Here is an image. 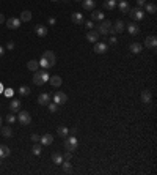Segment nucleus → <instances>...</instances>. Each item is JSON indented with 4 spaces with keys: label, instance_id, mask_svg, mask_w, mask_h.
Segmentation results:
<instances>
[{
    "label": "nucleus",
    "instance_id": "obj_35",
    "mask_svg": "<svg viewBox=\"0 0 157 175\" xmlns=\"http://www.w3.org/2000/svg\"><path fill=\"white\" fill-rule=\"evenodd\" d=\"M47 107H49V110L52 112V114H55V112L58 110V104L57 103H49V104H47Z\"/></svg>",
    "mask_w": 157,
    "mask_h": 175
},
{
    "label": "nucleus",
    "instance_id": "obj_14",
    "mask_svg": "<svg viewBox=\"0 0 157 175\" xmlns=\"http://www.w3.org/2000/svg\"><path fill=\"white\" fill-rule=\"evenodd\" d=\"M86 40L90 41V43H98V40H99V33L98 30H90L86 33Z\"/></svg>",
    "mask_w": 157,
    "mask_h": 175
},
{
    "label": "nucleus",
    "instance_id": "obj_19",
    "mask_svg": "<svg viewBox=\"0 0 157 175\" xmlns=\"http://www.w3.org/2000/svg\"><path fill=\"white\" fill-rule=\"evenodd\" d=\"M151 100H152V93L149 92V90H143V92H141V101L145 104H149Z\"/></svg>",
    "mask_w": 157,
    "mask_h": 175
},
{
    "label": "nucleus",
    "instance_id": "obj_12",
    "mask_svg": "<svg viewBox=\"0 0 157 175\" xmlns=\"http://www.w3.org/2000/svg\"><path fill=\"white\" fill-rule=\"evenodd\" d=\"M127 27V32L132 35V37H137V35L140 33V29H138V25L135 24V22H131V24H126Z\"/></svg>",
    "mask_w": 157,
    "mask_h": 175
},
{
    "label": "nucleus",
    "instance_id": "obj_42",
    "mask_svg": "<svg viewBox=\"0 0 157 175\" xmlns=\"http://www.w3.org/2000/svg\"><path fill=\"white\" fill-rule=\"evenodd\" d=\"M145 3H146V0H137V6H145Z\"/></svg>",
    "mask_w": 157,
    "mask_h": 175
},
{
    "label": "nucleus",
    "instance_id": "obj_17",
    "mask_svg": "<svg viewBox=\"0 0 157 175\" xmlns=\"http://www.w3.org/2000/svg\"><path fill=\"white\" fill-rule=\"evenodd\" d=\"M10 110L13 112V114H17V112L20 110V101L19 100H11L10 101Z\"/></svg>",
    "mask_w": 157,
    "mask_h": 175
},
{
    "label": "nucleus",
    "instance_id": "obj_28",
    "mask_svg": "<svg viewBox=\"0 0 157 175\" xmlns=\"http://www.w3.org/2000/svg\"><path fill=\"white\" fill-rule=\"evenodd\" d=\"M129 49H131V52H134V54H140L141 49H143V46L140 43H132L131 46H129Z\"/></svg>",
    "mask_w": 157,
    "mask_h": 175
},
{
    "label": "nucleus",
    "instance_id": "obj_52",
    "mask_svg": "<svg viewBox=\"0 0 157 175\" xmlns=\"http://www.w3.org/2000/svg\"><path fill=\"white\" fill-rule=\"evenodd\" d=\"M74 2H82V0H74Z\"/></svg>",
    "mask_w": 157,
    "mask_h": 175
},
{
    "label": "nucleus",
    "instance_id": "obj_39",
    "mask_svg": "<svg viewBox=\"0 0 157 175\" xmlns=\"http://www.w3.org/2000/svg\"><path fill=\"white\" fill-rule=\"evenodd\" d=\"M85 27H86V29H88V30H91V29H93V27H94V24H93V21H86V22H85Z\"/></svg>",
    "mask_w": 157,
    "mask_h": 175
},
{
    "label": "nucleus",
    "instance_id": "obj_51",
    "mask_svg": "<svg viewBox=\"0 0 157 175\" xmlns=\"http://www.w3.org/2000/svg\"><path fill=\"white\" fill-rule=\"evenodd\" d=\"M0 92H2V84H0Z\"/></svg>",
    "mask_w": 157,
    "mask_h": 175
},
{
    "label": "nucleus",
    "instance_id": "obj_38",
    "mask_svg": "<svg viewBox=\"0 0 157 175\" xmlns=\"http://www.w3.org/2000/svg\"><path fill=\"white\" fill-rule=\"evenodd\" d=\"M16 120H17V118H16V115H14V114H8V115H6V122H8L10 125H13Z\"/></svg>",
    "mask_w": 157,
    "mask_h": 175
},
{
    "label": "nucleus",
    "instance_id": "obj_18",
    "mask_svg": "<svg viewBox=\"0 0 157 175\" xmlns=\"http://www.w3.org/2000/svg\"><path fill=\"white\" fill-rule=\"evenodd\" d=\"M82 6H83V10H86V11H93L94 6H96V2H94V0H83V2H82Z\"/></svg>",
    "mask_w": 157,
    "mask_h": 175
},
{
    "label": "nucleus",
    "instance_id": "obj_8",
    "mask_svg": "<svg viewBox=\"0 0 157 175\" xmlns=\"http://www.w3.org/2000/svg\"><path fill=\"white\" fill-rule=\"evenodd\" d=\"M68 101V96H66V93H63V92H57L55 95H53V103H57L58 106H61V104H65Z\"/></svg>",
    "mask_w": 157,
    "mask_h": 175
},
{
    "label": "nucleus",
    "instance_id": "obj_47",
    "mask_svg": "<svg viewBox=\"0 0 157 175\" xmlns=\"http://www.w3.org/2000/svg\"><path fill=\"white\" fill-rule=\"evenodd\" d=\"M5 22V16L2 14V13H0V24H3Z\"/></svg>",
    "mask_w": 157,
    "mask_h": 175
},
{
    "label": "nucleus",
    "instance_id": "obj_32",
    "mask_svg": "<svg viewBox=\"0 0 157 175\" xmlns=\"http://www.w3.org/2000/svg\"><path fill=\"white\" fill-rule=\"evenodd\" d=\"M61 166H63V170H65L66 173L72 172V164H71V161H63V163H61Z\"/></svg>",
    "mask_w": 157,
    "mask_h": 175
},
{
    "label": "nucleus",
    "instance_id": "obj_3",
    "mask_svg": "<svg viewBox=\"0 0 157 175\" xmlns=\"http://www.w3.org/2000/svg\"><path fill=\"white\" fill-rule=\"evenodd\" d=\"M112 30V22L110 21H105V19H102L101 21V24L98 25V33L99 35H108Z\"/></svg>",
    "mask_w": 157,
    "mask_h": 175
},
{
    "label": "nucleus",
    "instance_id": "obj_9",
    "mask_svg": "<svg viewBox=\"0 0 157 175\" xmlns=\"http://www.w3.org/2000/svg\"><path fill=\"white\" fill-rule=\"evenodd\" d=\"M145 46L149 49V51H155V47H157V38L155 37H148L145 40Z\"/></svg>",
    "mask_w": 157,
    "mask_h": 175
},
{
    "label": "nucleus",
    "instance_id": "obj_16",
    "mask_svg": "<svg viewBox=\"0 0 157 175\" xmlns=\"http://www.w3.org/2000/svg\"><path fill=\"white\" fill-rule=\"evenodd\" d=\"M71 19H72V22L77 24V25H82V24L85 22L83 16H82V13H72V14H71Z\"/></svg>",
    "mask_w": 157,
    "mask_h": 175
},
{
    "label": "nucleus",
    "instance_id": "obj_1",
    "mask_svg": "<svg viewBox=\"0 0 157 175\" xmlns=\"http://www.w3.org/2000/svg\"><path fill=\"white\" fill-rule=\"evenodd\" d=\"M49 78H50V76L47 74L46 69H43V71H39V69H38V71H35V76H33V82H35V85L41 87V85H44V84L49 81Z\"/></svg>",
    "mask_w": 157,
    "mask_h": 175
},
{
    "label": "nucleus",
    "instance_id": "obj_34",
    "mask_svg": "<svg viewBox=\"0 0 157 175\" xmlns=\"http://www.w3.org/2000/svg\"><path fill=\"white\" fill-rule=\"evenodd\" d=\"M19 93L22 95V96H27V95H30V88L27 87V85H22V87L19 88Z\"/></svg>",
    "mask_w": 157,
    "mask_h": 175
},
{
    "label": "nucleus",
    "instance_id": "obj_29",
    "mask_svg": "<svg viewBox=\"0 0 157 175\" xmlns=\"http://www.w3.org/2000/svg\"><path fill=\"white\" fill-rule=\"evenodd\" d=\"M27 68H29L30 71H33V73H35V71H38V68H39V63H38L36 60H30L29 63H27Z\"/></svg>",
    "mask_w": 157,
    "mask_h": 175
},
{
    "label": "nucleus",
    "instance_id": "obj_49",
    "mask_svg": "<svg viewBox=\"0 0 157 175\" xmlns=\"http://www.w3.org/2000/svg\"><path fill=\"white\" fill-rule=\"evenodd\" d=\"M0 126H2V117H0Z\"/></svg>",
    "mask_w": 157,
    "mask_h": 175
},
{
    "label": "nucleus",
    "instance_id": "obj_23",
    "mask_svg": "<svg viewBox=\"0 0 157 175\" xmlns=\"http://www.w3.org/2000/svg\"><path fill=\"white\" fill-rule=\"evenodd\" d=\"M11 155V150L8 145H0V158H8Z\"/></svg>",
    "mask_w": 157,
    "mask_h": 175
},
{
    "label": "nucleus",
    "instance_id": "obj_6",
    "mask_svg": "<svg viewBox=\"0 0 157 175\" xmlns=\"http://www.w3.org/2000/svg\"><path fill=\"white\" fill-rule=\"evenodd\" d=\"M43 59H46V62L50 65V68L57 63V57H55V54H53L52 51H44V54H43Z\"/></svg>",
    "mask_w": 157,
    "mask_h": 175
},
{
    "label": "nucleus",
    "instance_id": "obj_27",
    "mask_svg": "<svg viewBox=\"0 0 157 175\" xmlns=\"http://www.w3.org/2000/svg\"><path fill=\"white\" fill-rule=\"evenodd\" d=\"M104 8L105 10H115V8H116V0H105V2H104Z\"/></svg>",
    "mask_w": 157,
    "mask_h": 175
},
{
    "label": "nucleus",
    "instance_id": "obj_30",
    "mask_svg": "<svg viewBox=\"0 0 157 175\" xmlns=\"http://www.w3.org/2000/svg\"><path fill=\"white\" fill-rule=\"evenodd\" d=\"M102 19H104V13L93 10V13H91V21H102Z\"/></svg>",
    "mask_w": 157,
    "mask_h": 175
},
{
    "label": "nucleus",
    "instance_id": "obj_5",
    "mask_svg": "<svg viewBox=\"0 0 157 175\" xmlns=\"http://www.w3.org/2000/svg\"><path fill=\"white\" fill-rule=\"evenodd\" d=\"M129 16H131L134 21H141L143 18H145V11H143L140 6H135V8H131L127 13Z\"/></svg>",
    "mask_w": 157,
    "mask_h": 175
},
{
    "label": "nucleus",
    "instance_id": "obj_53",
    "mask_svg": "<svg viewBox=\"0 0 157 175\" xmlns=\"http://www.w3.org/2000/svg\"><path fill=\"white\" fill-rule=\"evenodd\" d=\"M52 2H58V0H52Z\"/></svg>",
    "mask_w": 157,
    "mask_h": 175
},
{
    "label": "nucleus",
    "instance_id": "obj_40",
    "mask_svg": "<svg viewBox=\"0 0 157 175\" xmlns=\"http://www.w3.org/2000/svg\"><path fill=\"white\" fill-rule=\"evenodd\" d=\"M71 156H72V153H71V151H66L65 155H63V159H65V161H69Z\"/></svg>",
    "mask_w": 157,
    "mask_h": 175
},
{
    "label": "nucleus",
    "instance_id": "obj_4",
    "mask_svg": "<svg viewBox=\"0 0 157 175\" xmlns=\"http://www.w3.org/2000/svg\"><path fill=\"white\" fill-rule=\"evenodd\" d=\"M17 120H19V123H22L24 126L30 125V123H32V115H30V112H27V110H19V112H17Z\"/></svg>",
    "mask_w": 157,
    "mask_h": 175
},
{
    "label": "nucleus",
    "instance_id": "obj_22",
    "mask_svg": "<svg viewBox=\"0 0 157 175\" xmlns=\"http://www.w3.org/2000/svg\"><path fill=\"white\" fill-rule=\"evenodd\" d=\"M118 8H119V11L122 13V14H126V13H129V10H131V6H129L127 0H121L119 5H118Z\"/></svg>",
    "mask_w": 157,
    "mask_h": 175
},
{
    "label": "nucleus",
    "instance_id": "obj_11",
    "mask_svg": "<svg viewBox=\"0 0 157 175\" xmlns=\"http://www.w3.org/2000/svg\"><path fill=\"white\" fill-rule=\"evenodd\" d=\"M108 51V46L105 44V43H94V52L96 54H105Z\"/></svg>",
    "mask_w": 157,
    "mask_h": 175
},
{
    "label": "nucleus",
    "instance_id": "obj_21",
    "mask_svg": "<svg viewBox=\"0 0 157 175\" xmlns=\"http://www.w3.org/2000/svg\"><path fill=\"white\" fill-rule=\"evenodd\" d=\"M39 142H41V145H50L53 142V136L52 134H44L39 139Z\"/></svg>",
    "mask_w": 157,
    "mask_h": 175
},
{
    "label": "nucleus",
    "instance_id": "obj_45",
    "mask_svg": "<svg viewBox=\"0 0 157 175\" xmlns=\"http://www.w3.org/2000/svg\"><path fill=\"white\" fill-rule=\"evenodd\" d=\"M5 95H6V96H13V90H10V88L5 90Z\"/></svg>",
    "mask_w": 157,
    "mask_h": 175
},
{
    "label": "nucleus",
    "instance_id": "obj_36",
    "mask_svg": "<svg viewBox=\"0 0 157 175\" xmlns=\"http://www.w3.org/2000/svg\"><path fill=\"white\" fill-rule=\"evenodd\" d=\"M41 150H43V148H41V145H39L38 142H35V145H33V150H32V151L38 156V155H41Z\"/></svg>",
    "mask_w": 157,
    "mask_h": 175
},
{
    "label": "nucleus",
    "instance_id": "obj_41",
    "mask_svg": "<svg viewBox=\"0 0 157 175\" xmlns=\"http://www.w3.org/2000/svg\"><path fill=\"white\" fill-rule=\"evenodd\" d=\"M39 139H41V136H38V134H32V141H33V142H39Z\"/></svg>",
    "mask_w": 157,
    "mask_h": 175
},
{
    "label": "nucleus",
    "instance_id": "obj_31",
    "mask_svg": "<svg viewBox=\"0 0 157 175\" xmlns=\"http://www.w3.org/2000/svg\"><path fill=\"white\" fill-rule=\"evenodd\" d=\"M52 161H53V164H61V163H63V155H60V153H53V155H52Z\"/></svg>",
    "mask_w": 157,
    "mask_h": 175
},
{
    "label": "nucleus",
    "instance_id": "obj_43",
    "mask_svg": "<svg viewBox=\"0 0 157 175\" xmlns=\"http://www.w3.org/2000/svg\"><path fill=\"white\" fill-rule=\"evenodd\" d=\"M6 49H8V51H11V49H14V43H11V41H10V43L6 44Z\"/></svg>",
    "mask_w": 157,
    "mask_h": 175
},
{
    "label": "nucleus",
    "instance_id": "obj_33",
    "mask_svg": "<svg viewBox=\"0 0 157 175\" xmlns=\"http://www.w3.org/2000/svg\"><path fill=\"white\" fill-rule=\"evenodd\" d=\"M2 134H3V137H8V139H10V137L13 136V129H11L10 126H3V128H2Z\"/></svg>",
    "mask_w": 157,
    "mask_h": 175
},
{
    "label": "nucleus",
    "instance_id": "obj_20",
    "mask_svg": "<svg viewBox=\"0 0 157 175\" xmlns=\"http://www.w3.org/2000/svg\"><path fill=\"white\" fill-rule=\"evenodd\" d=\"M49 82H50L52 87H60L61 84H63V79H61L60 76H50V78H49Z\"/></svg>",
    "mask_w": 157,
    "mask_h": 175
},
{
    "label": "nucleus",
    "instance_id": "obj_10",
    "mask_svg": "<svg viewBox=\"0 0 157 175\" xmlns=\"http://www.w3.org/2000/svg\"><path fill=\"white\" fill-rule=\"evenodd\" d=\"M124 29H126V24L122 22V21H116L115 25L112 27L110 33H121V32H124Z\"/></svg>",
    "mask_w": 157,
    "mask_h": 175
},
{
    "label": "nucleus",
    "instance_id": "obj_37",
    "mask_svg": "<svg viewBox=\"0 0 157 175\" xmlns=\"http://www.w3.org/2000/svg\"><path fill=\"white\" fill-rule=\"evenodd\" d=\"M38 63H39V66H41V68H44V69H49V68H50V65L47 63L46 59H43V57H41V60L38 62Z\"/></svg>",
    "mask_w": 157,
    "mask_h": 175
},
{
    "label": "nucleus",
    "instance_id": "obj_24",
    "mask_svg": "<svg viewBox=\"0 0 157 175\" xmlns=\"http://www.w3.org/2000/svg\"><path fill=\"white\" fill-rule=\"evenodd\" d=\"M145 11L149 13V14H155L157 5H155V3H145Z\"/></svg>",
    "mask_w": 157,
    "mask_h": 175
},
{
    "label": "nucleus",
    "instance_id": "obj_46",
    "mask_svg": "<svg viewBox=\"0 0 157 175\" xmlns=\"http://www.w3.org/2000/svg\"><path fill=\"white\" fill-rule=\"evenodd\" d=\"M110 43H112V44L116 43V37H113V35H112V37H110Z\"/></svg>",
    "mask_w": 157,
    "mask_h": 175
},
{
    "label": "nucleus",
    "instance_id": "obj_44",
    "mask_svg": "<svg viewBox=\"0 0 157 175\" xmlns=\"http://www.w3.org/2000/svg\"><path fill=\"white\" fill-rule=\"evenodd\" d=\"M49 24H50V25H55V24H57V19H55V18H50V19H49Z\"/></svg>",
    "mask_w": 157,
    "mask_h": 175
},
{
    "label": "nucleus",
    "instance_id": "obj_48",
    "mask_svg": "<svg viewBox=\"0 0 157 175\" xmlns=\"http://www.w3.org/2000/svg\"><path fill=\"white\" fill-rule=\"evenodd\" d=\"M3 54H5V49H3L2 46H0V57H2V55H3Z\"/></svg>",
    "mask_w": 157,
    "mask_h": 175
},
{
    "label": "nucleus",
    "instance_id": "obj_13",
    "mask_svg": "<svg viewBox=\"0 0 157 175\" xmlns=\"http://www.w3.org/2000/svg\"><path fill=\"white\" fill-rule=\"evenodd\" d=\"M35 32H36V35H38L39 38L47 37V27H46V25H43V24H38V25L35 27Z\"/></svg>",
    "mask_w": 157,
    "mask_h": 175
},
{
    "label": "nucleus",
    "instance_id": "obj_25",
    "mask_svg": "<svg viewBox=\"0 0 157 175\" xmlns=\"http://www.w3.org/2000/svg\"><path fill=\"white\" fill-rule=\"evenodd\" d=\"M19 19L22 21V22H29V21H32V13L29 10H25V11L20 13V18Z\"/></svg>",
    "mask_w": 157,
    "mask_h": 175
},
{
    "label": "nucleus",
    "instance_id": "obj_50",
    "mask_svg": "<svg viewBox=\"0 0 157 175\" xmlns=\"http://www.w3.org/2000/svg\"><path fill=\"white\" fill-rule=\"evenodd\" d=\"M2 159H3V158H0V166H2Z\"/></svg>",
    "mask_w": 157,
    "mask_h": 175
},
{
    "label": "nucleus",
    "instance_id": "obj_15",
    "mask_svg": "<svg viewBox=\"0 0 157 175\" xmlns=\"http://www.w3.org/2000/svg\"><path fill=\"white\" fill-rule=\"evenodd\" d=\"M38 103L41 104V106H47V104L50 103V95L49 93H41L38 96Z\"/></svg>",
    "mask_w": 157,
    "mask_h": 175
},
{
    "label": "nucleus",
    "instance_id": "obj_7",
    "mask_svg": "<svg viewBox=\"0 0 157 175\" xmlns=\"http://www.w3.org/2000/svg\"><path fill=\"white\" fill-rule=\"evenodd\" d=\"M20 22H22V21H20L19 18H10L8 21H6V27H8V29L16 30V29H19V27H20Z\"/></svg>",
    "mask_w": 157,
    "mask_h": 175
},
{
    "label": "nucleus",
    "instance_id": "obj_26",
    "mask_svg": "<svg viewBox=\"0 0 157 175\" xmlns=\"http://www.w3.org/2000/svg\"><path fill=\"white\" fill-rule=\"evenodd\" d=\"M57 132H58L60 137L65 139V137H68V134H69V129H68V126H63V125H61V126H58Z\"/></svg>",
    "mask_w": 157,
    "mask_h": 175
},
{
    "label": "nucleus",
    "instance_id": "obj_2",
    "mask_svg": "<svg viewBox=\"0 0 157 175\" xmlns=\"http://www.w3.org/2000/svg\"><path fill=\"white\" fill-rule=\"evenodd\" d=\"M77 147H79V142H77V139L71 136V137H65V150L66 151H71L74 153L77 150Z\"/></svg>",
    "mask_w": 157,
    "mask_h": 175
}]
</instances>
